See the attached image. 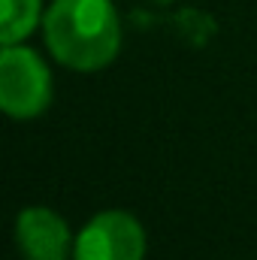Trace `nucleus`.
I'll use <instances>...</instances> for the list:
<instances>
[{"instance_id": "f257e3e1", "label": "nucleus", "mask_w": 257, "mask_h": 260, "mask_svg": "<svg viewBox=\"0 0 257 260\" xmlns=\"http://www.w3.org/2000/svg\"><path fill=\"white\" fill-rule=\"evenodd\" d=\"M43 37L58 64L94 73L115 61L121 21L112 0H55L43 15Z\"/></svg>"}, {"instance_id": "f03ea898", "label": "nucleus", "mask_w": 257, "mask_h": 260, "mask_svg": "<svg viewBox=\"0 0 257 260\" xmlns=\"http://www.w3.org/2000/svg\"><path fill=\"white\" fill-rule=\"evenodd\" d=\"M52 103V73L46 61L15 43V46H3L0 55V109L9 118H37L49 109Z\"/></svg>"}, {"instance_id": "7ed1b4c3", "label": "nucleus", "mask_w": 257, "mask_h": 260, "mask_svg": "<svg viewBox=\"0 0 257 260\" xmlns=\"http://www.w3.org/2000/svg\"><path fill=\"white\" fill-rule=\"evenodd\" d=\"M76 260H142L145 230L130 212H100L76 236Z\"/></svg>"}, {"instance_id": "20e7f679", "label": "nucleus", "mask_w": 257, "mask_h": 260, "mask_svg": "<svg viewBox=\"0 0 257 260\" xmlns=\"http://www.w3.org/2000/svg\"><path fill=\"white\" fill-rule=\"evenodd\" d=\"M15 245L27 260H67L76 242L58 212L30 206L15 218Z\"/></svg>"}, {"instance_id": "39448f33", "label": "nucleus", "mask_w": 257, "mask_h": 260, "mask_svg": "<svg viewBox=\"0 0 257 260\" xmlns=\"http://www.w3.org/2000/svg\"><path fill=\"white\" fill-rule=\"evenodd\" d=\"M0 43H24L40 24V0H0Z\"/></svg>"}]
</instances>
